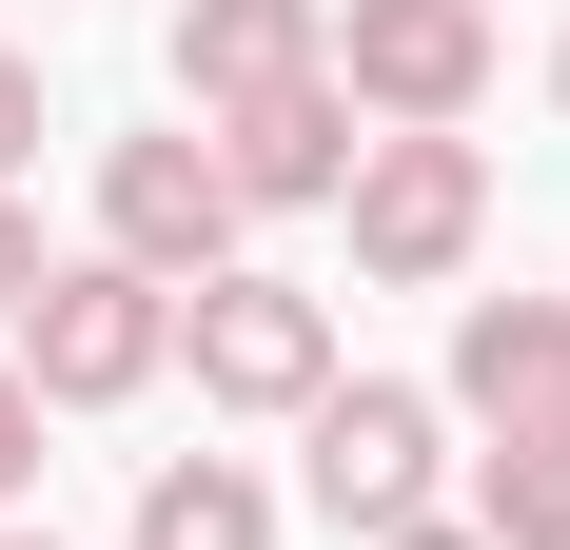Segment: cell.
I'll use <instances>...</instances> for the list:
<instances>
[{
  "mask_svg": "<svg viewBox=\"0 0 570 550\" xmlns=\"http://www.w3.org/2000/svg\"><path fill=\"white\" fill-rule=\"evenodd\" d=\"M40 492V393H20V354H0V511Z\"/></svg>",
  "mask_w": 570,
  "mask_h": 550,
  "instance_id": "obj_13",
  "label": "cell"
},
{
  "mask_svg": "<svg viewBox=\"0 0 570 550\" xmlns=\"http://www.w3.org/2000/svg\"><path fill=\"white\" fill-rule=\"evenodd\" d=\"M20 158H40V59L0 40V197H20Z\"/></svg>",
  "mask_w": 570,
  "mask_h": 550,
  "instance_id": "obj_12",
  "label": "cell"
},
{
  "mask_svg": "<svg viewBox=\"0 0 570 550\" xmlns=\"http://www.w3.org/2000/svg\"><path fill=\"white\" fill-rule=\"evenodd\" d=\"M177 374H197V413H236V433H295L315 393H335V295L315 275H197L177 295Z\"/></svg>",
  "mask_w": 570,
  "mask_h": 550,
  "instance_id": "obj_1",
  "label": "cell"
},
{
  "mask_svg": "<svg viewBox=\"0 0 570 550\" xmlns=\"http://www.w3.org/2000/svg\"><path fill=\"white\" fill-rule=\"evenodd\" d=\"M453 413L472 433H570V295H453Z\"/></svg>",
  "mask_w": 570,
  "mask_h": 550,
  "instance_id": "obj_8",
  "label": "cell"
},
{
  "mask_svg": "<svg viewBox=\"0 0 570 550\" xmlns=\"http://www.w3.org/2000/svg\"><path fill=\"white\" fill-rule=\"evenodd\" d=\"M335 59V0H177V118H236Z\"/></svg>",
  "mask_w": 570,
  "mask_h": 550,
  "instance_id": "obj_9",
  "label": "cell"
},
{
  "mask_svg": "<svg viewBox=\"0 0 570 550\" xmlns=\"http://www.w3.org/2000/svg\"><path fill=\"white\" fill-rule=\"evenodd\" d=\"M40 275H59V256H40V217H20V197H0V334L40 315Z\"/></svg>",
  "mask_w": 570,
  "mask_h": 550,
  "instance_id": "obj_14",
  "label": "cell"
},
{
  "mask_svg": "<svg viewBox=\"0 0 570 550\" xmlns=\"http://www.w3.org/2000/svg\"><path fill=\"white\" fill-rule=\"evenodd\" d=\"M158 374H177V295L118 275V256H59L40 315H20V393H40V413H138Z\"/></svg>",
  "mask_w": 570,
  "mask_h": 550,
  "instance_id": "obj_3",
  "label": "cell"
},
{
  "mask_svg": "<svg viewBox=\"0 0 570 550\" xmlns=\"http://www.w3.org/2000/svg\"><path fill=\"white\" fill-rule=\"evenodd\" d=\"M472 531L492 550H570V433H492L472 452Z\"/></svg>",
  "mask_w": 570,
  "mask_h": 550,
  "instance_id": "obj_11",
  "label": "cell"
},
{
  "mask_svg": "<svg viewBox=\"0 0 570 550\" xmlns=\"http://www.w3.org/2000/svg\"><path fill=\"white\" fill-rule=\"evenodd\" d=\"M295 492L335 511L354 550H374V531H433V492H453V393H413V374H335L315 413H295Z\"/></svg>",
  "mask_w": 570,
  "mask_h": 550,
  "instance_id": "obj_2",
  "label": "cell"
},
{
  "mask_svg": "<svg viewBox=\"0 0 570 550\" xmlns=\"http://www.w3.org/2000/svg\"><path fill=\"white\" fill-rule=\"evenodd\" d=\"M118 550H276V472H256V452H158Z\"/></svg>",
  "mask_w": 570,
  "mask_h": 550,
  "instance_id": "obj_10",
  "label": "cell"
},
{
  "mask_svg": "<svg viewBox=\"0 0 570 550\" xmlns=\"http://www.w3.org/2000/svg\"><path fill=\"white\" fill-rule=\"evenodd\" d=\"M197 138H217L236 217H335L354 158H374V118L335 99V59H315V79H276V99H236V118H197Z\"/></svg>",
  "mask_w": 570,
  "mask_h": 550,
  "instance_id": "obj_7",
  "label": "cell"
},
{
  "mask_svg": "<svg viewBox=\"0 0 570 550\" xmlns=\"http://www.w3.org/2000/svg\"><path fill=\"white\" fill-rule=\"evenodd\" d=\"M335 217H354V275H374V295H453V275L492 256V158H472V138H374Z\"/></svg>",
  "mask_w": 570,
  "mask_h": 550,
  "instance_id": "obj_5",
  "label": "cell"
},
{
  "mask_svg": "<svg viewBox=\"0 0 570 550\" xmlns=\"http://www.w3.org/2000/svg\"><path fill=\"white\" fill-rule=\"evenodd\" d=\"M374 550H492V531H472V511H433V531H374Z\"/></svg>",
  "mask_w": 570,
  "mask_h": 550,
  "instance_id": "obj_15",
  "label": "cell"
},
{
  "mask_svg": "<svg viewBox=\"0 0 570 550\" xmlns=\"http://www.w3.org/2000/svg\"><path fill=\"white\" fill-rule=\"evenodd\" d=\"M551 99H570V40H551Z\"/></svg>",
  "mask_w": 570,
  "mask_h": 550,
  "instance_id": "obj_17",
  "label": "cell"
},
{
  "mask_svg": "<svg viewBox=\"0 0 570 550\" xmlns=\"http://www.w3.org/2000/svg\"><path fill=\"white\" fill-rule=\"evenodd\" d=\"M0 550H59V531H20V511H0Z\"/></svg>",
  "mask_w": 570,
  "mask_h": 550,
  "instance_id": "obj_16",
  "label": "cell"
},
{
  "mask_svg": "<svg viewBox=\"0 0 570 550\" xmlns=\"http://www.w3.org/2000/svg\"><path fill=\"white\" fill-rule=\"evenodd\" d=\"M335 99L374 138H472V99H492V0H335Z\"/></svg>",
  "mask_w": 570,
  "mask_h": 550,
  "instance_id": "obj_4",
  "label": "cell"
},
{
  "mask_svg": "<svg viewBox=\"0 0 570 550\" xmlns=\"http://www.w3.org/2000/svg\"><path fill=\"white\" fill-rule=\"evenodd\" d=\"M99 256L158 275V295H197V275H236V177L197 118H158V138H99Z\"/></svg>",
  "mask_w": 570,
  "mask_h": 550,
  "instance_id": "obj_6",
  "label": "cell"
}]
</instances>
